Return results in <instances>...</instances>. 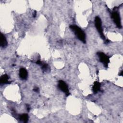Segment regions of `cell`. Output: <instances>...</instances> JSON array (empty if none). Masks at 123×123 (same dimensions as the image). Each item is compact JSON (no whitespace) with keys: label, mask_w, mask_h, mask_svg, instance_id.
<instances>
[{"label":"cell","mask_w":123,"mask_h":123,"mask_svg":"<svg viewBox=\"0 0 123 123\" xmlns=\"http://www.w3.org/2000/svg\"><path fill=\"white\" fill-rule=\"evenodd\" d=\"M70 29L74 33L76 36L77 38L84 43H86V35L84 31L75 25H71L70 26Z\"/></svg>","instance_id":"6da1fadb"},{"label":"cell","mask_w":123,"mask_h":123,"mask_svg":"<svg viewBox=\"0 0 123 123\" xmlns=\"http://www.w3.org/2000/svg\"><path fill=\"white\" fill-rule=\"evenodd\" d=\"M111 17L113 19L114 23L119 28H122V24L121 21V18L119 13L116 10L115 7L113 8V11L111 12Z\"/></svg>","instance_id":"7a4b0ae2"},{"label":"cell","mask_w":123,"mask_h":123,"mask_svg":"<svg viewBox=\"0 0 123 123\" xmlns=\"http://www.w3.org/2000/svg\"><path fill=\"white\" fill-rule=\"evenodd\" d=\"M95 25L100 37L102 38V39H103L104 41H105L107 39L106 38L103 32L101 20L100 18L98 16L96 17L95 18Z\"/></svg>","instance_id":"3957f363"},{"label":"cell","mask_w":123,"mask_h":123,"mask_svg":"<svg viewBox=\"0 0 123 123\" xmlns=\"http://www.w3.org/2000/svg\"><path fill=\"white\" fill-rule=\"evenodd\" d=\"M97 55L99 59L100 62L103 64L104 66L106 68H107L108 67L109 63L110 62V58L109 56L102 52H97Z\"/></svg>","instance_id":"277c9868"},{"label":"cell","mask_w":123,"mask_h":123,"mask_svg":"<svg viewBox=\"0 0 123 123\" xmlns=\"http://www.w3.org/2000/svg\"><path fill=\"white\" fill-rule=\"evenodd\" d=\"M58 87L59 89L63 92L67 96L70 95L68 87L66 83L62 80H59L58 82Z\"/></svg>","instance_id":"5b68a950"},{"label":"cell","mask_w":123,"mask_h":123,"mask_svg":"<svg viewBox=\"0 0 123 123\" xmlns=\"http://www.w3.org/2000/svg\"><path fill=\"white\" fill-rule=\"evenodd\" d=\"M28 74L26 70L24 68H20L19 70V76L22 80H25L27 77Z\"/></svg>","instance_id":"8992f818"},{"label":"cell","mask_w":123,"mask_h":123,"mask_svg":"<svg viewBox=\"0 0 123 123\" xmlns=\"http://www.w3.org/2000/svg\"><path fill=\"white\" fill-rule=\"evenodd\" d=\"M9 80V77L7 74H3L0 77V84H9L11 83V82H10Z\"/></svg>","instance_id":"52a82bcc"},{"label":"cell","mask_w":123,"mask_h":123,"mask_svg":"<svg viewBox=\"0 0 123 123\" xmlns=\"http://www.w3.org/2000/svg\"><path fill=\"white\" fill-rule=\"evenodd\" d=\"M100 87H101V84L99 82H98V81L94 82L93 87H92V89H93V91L94 93L96 94L99 91H100Z\"/></svg>","instance_id":"ba28073f"},{"label":"cell","mask_w":123,"mask_h":123,"mask_svg":"<svg viewBox=\"0 0 123 123\" xmlns=\"http://www.w3.org/2000/svg\"><path fill=\"white\" fill-rule=\"evenodd\" d=\"M7 46V41L5 36L1 33L0 35V46L4 48Z\"/></svg>","instance_id":"9c48e42d"},{"label":"cell","mask_w":123,"mask_h":123,"mask_svg":"<svg viewBox=\"0 0 123 123\" xmlns=\"http://www.w3.org/2000/svg\"><path fill=\"white\" fill-rule=\"evenodd\" d=\"M36 63L38 65H39L41 66V68L44 71H47V70L48 69V65L46 63H44L40 61V60H37L36 62Z\"/></svg>","instance_id":"30bf717a"},{"label":"cell","mask_w":123,"mask_h":123,"mask_svg":"<svg viewBox=\"0 0 123 123\" xmlns=\"http://www.w3.org/2000/svg\"><path fill=\"white\" fill-rule=\"evenodd\" d=\"M29 117L27 114L23 113L19 115V119L20 121H22L24 123H27L28 121Z\"/></svg>","instance_id":"8fae6325"},{"label":"cell","mask_w":123,"mask_h":123,"mask_svg":"<svg viewBox=\"0 0 123 123\" xmlns=\"http://www.w3.org/2000/svg\"><path fill=\"white\" fill-rule=\"evenodd\" d=\"M33 91H35V92H37V93H38L39 92V88L37 87H35L33 89Z\"/></svg>","instance_id":"7c38bea8"},{"label":"cell","mask_w":123,"mask_h":123,"mask_svg":"<svg viewBox=\"0 0 123 123\" xmlns=\"http://www.w3.org/2000/svg\"><path fill=\"white\" fill-rule=\"evenodd\" d=\"M36 15H37V12H36V11H34L33 13V17H34V18L36 17Z\"/></svg>","instance_id":"4fadbf2b"},{"label":"cell","mask_w":123,"mask_h":123,"mask_svg":"<svg viewBox=\"0 0 123 123\" xmlns=\"http://www.w3.org/2000/svg\"><path fill=\"white\" fill-rule=\"evenodd\" d=\"M26 109H27V111H29L30 110V108L29 106L28 105H27V104L26 105Z\"/></svg>","instance_id":"5bb4252c"},{"label":"cell","mask_w":123,"mask_h":123,"mask_svg":"<svg viewBox=\"0 0 123 123\" xmlns=\"http://www.w3.org/2000/svg\"><path fill=\"white\" fill-rule=\"evenodd\" d=\"M123 71H122L121 73H120V74H119V75H120V76H123Z\"/></svg>","instance_id":"9a60e30c"}]
</instances>
